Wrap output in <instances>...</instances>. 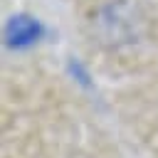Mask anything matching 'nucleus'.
<instances>
[{
	"instance_id": "obj_1",
	"label": "nucleus",
	"mask_w": 158,
	"mask_h": 158,
	"mask_svg": "<svg viewBox=\"0 0 158 158\" xmlns=\"http://www.w3.org/2000/svg\"><path fill=\"white\" fill-rule=\"evenodd\" d=\"M5 37H7V42L15 44V47L30 44V42H35V40L40 37V25H37L32 17H22V15H17V17H12V20L7 22Z\"/></svg>"
}]
</instances>
